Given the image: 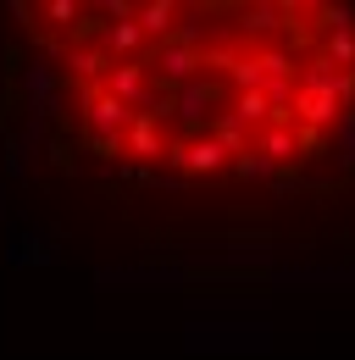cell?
I'll return each instance as SVG.
<instances>
[{
    "instance_id": "6da1fadb",
    "label": "cell",
    "mask_w": 355,
    "mask_h": 360,
    "mask_svg": "<svg viewBox=\"0 0 355 360\" xmlns=\"http://www.w3.org/2000/svg\"><path fill=\"white\" fill-rule=\"evenodd\" d=\"M6 111L123 200L283 205L355 178V0H17Z\"/></svg>"
}]
</instances>
